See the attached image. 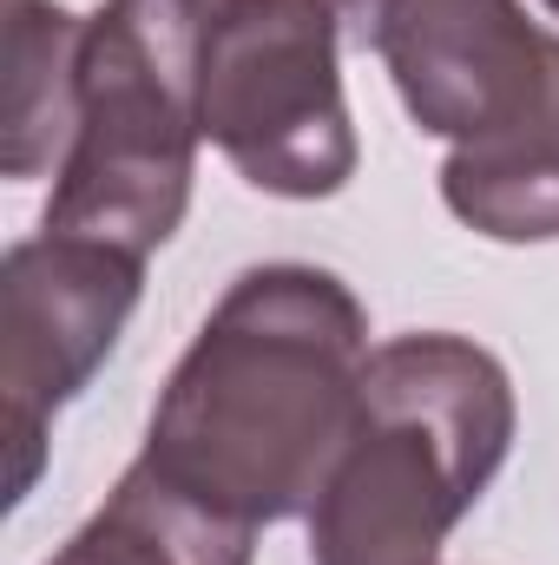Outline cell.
Returning a JSON list of instances; mask_svg holds the SVG:
<instances>
[{"label": "cell", "mask_w": 559, "mask_h": 565, "mask_svg": "<svg viewBox=\"0 0 559 565\" xmlns=\"http://www.w3.org/2000/svg\"><path fill=\"white\" fill-rule=\"evenodd\" d=\"M336 13L382 60L402 113L447 151L514 132L553 86L559 33L520 0H336Z\"/></svg>", "instance_id": "6"}, {"label": "cell", "mask_w": 559, "mask_h": 565, "mask_svg": "<svg viewBox=\"0 0 559 565\" xmlns=\"http://www.w3.org/2000/svg\"><path fill=\"white\" fill-rule=\"evenodd\" d=\"M441 204L494 244L559 237V66L547 99L500 139L454 145L441 158Z\"/></svg>", "instance_id": "8"}, {"label": "cell", "mask_w": 559, "mask_h": 565, "mask_svg": "<svg viewBox=\"0 0 559 565\" xmlns=\"http://www.w3.org/2000/svg\"><path fill=\"white\" fill-rule=\"evenodd\" d=\"M257 559V526L218 513L211 500H198L191 487H178L171 473H158L151 460H133L106 507L66 540L53 546L46 565H251Z\"/></svg>", "instance_id": "7"}, {"label": "cell", "mask_w": 559, "mask_h": 565, "mask_svg": "<svg viewBox=\"0 0 559 565\" xmlns=\"http://www.w3.org/2000/svg\"><path fill=\"white\" fill-rule=\"evenodd\" d=\"M178 7H184V13H198V20H204V13H211V7H224V0H178Z\"/></svg>", "instance_id": "10"}, {"label": "cell", "mask_w": 559, "mask_h": 565, "mask_svg": "<svg viewBox=\"0 0 559 565\" xmlns=\"http://www.w3.org/2000/svg\"><path fill=\"white\" fill-rule=\"evenodd\" d=\"M198 13L178 0H99L80 40L73 139L40 231L151 257L191 211L198 178Z\"/></svg>", "instance_id": "3"}, {"label": "cell", "mask_w": 559, "mask_h": 565, "mask_svg": "<svg viewBox=\"0 0 559 565\" xmlns=\"http://www.w3.org/2000/svg\"><path fill=\"white\" fill-rule=\"evenodd\" d=\"M80 40L86 20L60 0H7V113H0V171L40 178L60 171L80 99Z\"/></svg>", "instance_id": "9"}, {"label": "cell", "mask_w": 559, "mask_h": 565, "mask_svg": "<svg viewBox=\"0 0 559 565\" xmlns=\"http://www.w3.org/2000/svg\"><path fill=\"white\" fill-rule=\"evenodd\" d=\"M547 13H553V20H559V0H547Z\"/></svg>", "instance_id": "11"}, {"label": "cell", "mask_w": 559, "mask_h": 565, "mask_svg": "<svg viewBox=\"0 0 559 565\" xmlns=\"http://www.w3.org/2000/svg\"><path fill=\"white\" fill-rule=\"evenodd\" d=\"M198 126L251 191L289 204L336 198L362 164L336 0L211 7L198 20Z\"/></svg>", "instance_id": "4"}, {"label": "cell", "mask_w": 559, "mask_h": 565, "mask_svg": "<svg viewBox=\"0 0 559 565\" xmlns=\"http://www.w3.org/2000/svg\"><path fill=\"white\" fill-rule=\"evenodd\" d=\"M145 296V257L93 237H20L0 257V408H7V507L46 467V427L113 362Z\"/></svg>", "instance_id": "5"}, {"label": "cell", "mask_w": 559, "mask_h": 565, "mask_svg": "<svg viewBox=\"0 0 559 565\" xmlns=\"http://www.w3.org/2000/svg\"><path fill=\"white\" fill-rule=\"evenodd\" d=\"M514 427V375L474 335L415 329L382 342L356 434L303 513L309 565H441L447 533L507 467Z\"/></svg>", "instance_id": "2"}, {"label": "cell", "mask_w": 559, "mask_h": 565, "mask_svg": "<svg viewBox=\"0 0 559 565\" xmlns=\"http://www.w3.org/2000/svg\"><path fill=\"white\" fill-rule=\"evenodd\" d=\"M369 355V309L336 270L251 264L165 375L139 454L244 526L303 520L356 434Z\"/></svg>", "instance_id": "1"}]
</instances>
